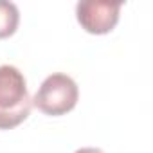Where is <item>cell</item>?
<instances>
[{
  "label": "cell",
  "instance_id": "1",
  "mask_svg": "<svg viewBox=\"0 0 153 153\" xmlns=\"http://www.w3.org/2000/svg\"><path fill=\"white\" fill-rule=\"evenodd\" d=\"M33 108L24 74L13 65H0V130L22 124Z\"/></svg>",
  "mask_w": 153,
  "mask_h": 153
},
{
  "label": "cell",
  "instance_id": "4",
  "mask_svg": "<svg viewBox=\"0 0 153 153\" xmlns=\"http://www.w3.org/2000/svg\"><path fill=\"white\" fill-rule=\"evenodd\" d=\"M18 22H20L18 7L13 2L0 0V40L13 36L18 29Z\"/></svg>",
  "mask_w": 153,
  "mask_h": 153
},
{
  "label": "cell",
  "instance_id": "3",
  "mask_svg": "<svg viewBox=\"0 0 153 153\" xmlns=\"http://www.w3.org/2000/svg\"><path fill=\"white\" fill-rule=\"evenodd\" d=\"M121 7V2L85 0V2H78V6H76V18L87 33L106 34L117 25Z\"/></svg>",
  "mask_w": 153,
  "mask_h": 153
},
{
  "label": "cell",
  "instance_id": "2",
  "mask_svg": "<svg viewBox=\"0 0 153 153\" xmlns=\"http://www.w3.org/2000/svg\"><path fill=\"white\" fill-rule=\"evenodd\" d=\"M78 99L79 88L76 81L63 72H56L43 79V83L40 85L38 92L31 101L33 106H36L42 114L59 117L74 110L78 105Z\"/></svg>",
  "mask_w": 153,
  "mask_h": 153
},
{
  "label": "cell",
  "instance_id": "5",
  "mask_svg": "<svg viewBox=\"0 0 153 153\" xmlns=\"http://www.w3.org/2000/svg\"><path fill=\"white\" fill-rule=\"evenodd\" d=\"M74 153H103L99 148H81V149H76Z\"/></svg>",
  "mask_w": 153,
  "mask_h": 153
}]
</instances>
